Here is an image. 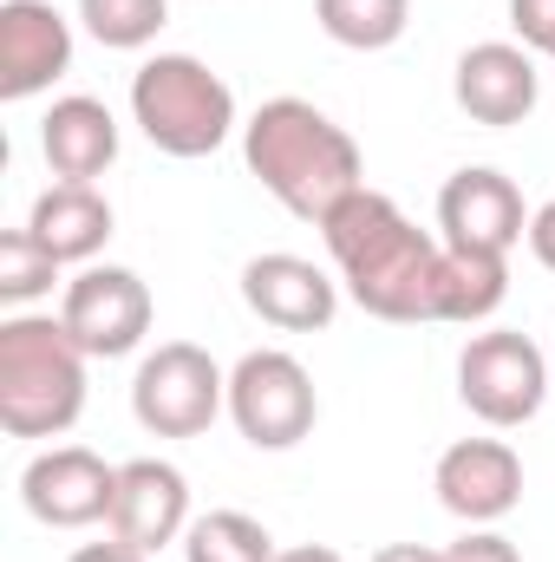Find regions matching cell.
Listing matches in <instances>:
<instances>
[{
    "label": "cell",
    "mask_w": 555,
    "mask_h": 562,
    "mask_svg": "<svg viewBox=\"0 0 555 562\" xmlns=\"http://www.w3.org/2000/svg\"><path fill=\"white\" fill-rule=\"evenodd\" d=\"M314 20L347 53H386L412 26V0H314Z\"/></svg>",
    "instance_id": "cell-18"
},
{
    "label": "cell",
    "mask_w": 555,
    "mask_h": 562,
    "mask_svg": "<svg viewBox=\"0 0 555 562\" xmlns=\"http://www.w3.org/2000/svg\"><path fill=\"white\" fill-rule=\"evenodd\" d=\"M242 301H249V314H262L281 334H320L340 314V281L307 256L275 249V256H256L242 269Z\"/></svg>",
    "instance_id": "cell-15"
},
{
    "label": "cell",
    "mask_w": 555,
    "mask_h": 562,
    "mask_svg": "<svg viewBox=\"0 0 555 562\" xmlns=\"http://www.w3.org/2000/svg\"><path fill=\"white\" fill-rule=\"evenodd\" d=\"M451 249V243H444ZM510 301V256H484V249H451V276H444V321L451 327H477Z\"/></svg>",
    "instance_id": "cell-19"
},
{
    "label": "cell",
    "mask_w": 555,
    "mask_h": 562,
    "mask_svg": "<svg viewBox=\"0 0 555 562\" xmlns=\"http://www.w3.org/2000/svg\"><path fill=\"white\" fill-rule=\"evenodd\" d=\"M170 20V0H79V26L112 46V53H138L163 33Z\"/></svg>",
    "instance_id": "cell-22"
},
{
    "label": "cell",
    "mask_w": 555,
    "mask_h": 562,
    "mask_svg": "<svg viewBox=\"0 0 555 562\" xmlns=\"http://www.w3.org/2000/svg\"><path fill=\"white\" fill-rule=\"evenodd\" d=\"M275 537L249 510H203L183 530V562H275Z\"/></svg>",
    "instance_id": "cell-20"
},
{
    "label": "cell",
    "mask_w": 555,
    "mask_h": 562,
    "mask_svg": "<svg viewBox=\"0 0 555 562\" xmlns=\"http://www.w3.org/2000/svg\"><path fill=\"white\" fill-rule=\"evenodd\" d=\"M457 400L490 431H517L550 400V353L530 334H517V327L471 334L464 353H457Z\"/></svg>",
    "instance_id": "cell-6"
},
{
    "label": "cell",
    "mask_w": 555,
    "mask_h": 562,
    "mask_svg": "<svg viewBox=\"0 0 555 562\" xmlns=\"http://www.w3.org/2000/svg\"><path fill=\"white\" fill-rule=\"evenodd\" d=\"M275 562H347L340 550H327V543H294V550H281Z\"/></svg>",
    "instance_id": "cell-27"
},
{
    "label": "cell",
    "mask_w": 555,
    "mask_h": 562,
    "mask_svg": "<svg viewBox=\"0 0 555 562\" xmlns=\"http://www.w3.org/2000/svg\"><path fill=\"white\" fill-rule=\"evenodd\" d=\"M438 236L451 249H484V256H510L530 236V210L523 190L490 170V164H464L457 177H444L438 190Z\"/></svg>",
    "instance_id": "cell-12"
},
{
    "label": "cell",
    "mask_w": 555,
    "mask_h": 562,
    "mask_svg": "<svg viewBox=\"0 0 555 562\" xmlns=\"http://www.w3.org/2000/svg\"><path fill=\"white\" fill-rule=\"evenodd\" d=\"M86 413V347L59 314L0 321V431L7 438H66Z\"/></svg>",
    "instance_id": "cell-3"
},
{
    "label": "cell",
    "mask_w": 555,
    "mask_h": 562,
    "mask_svg": "<svg viewBox=\"0 0 555 562\" xmlns=\"http://www.w3.org/2000/svg\"><path fill=\"white\" fill-rule=\"evenodd\" d=\"M451 99L471 125L484 132H510L536 112L543 99V72H536V53L517 46V40H477L457 53V72H451Z\"/></svg>",
    "instance_id": "cell-10"
},
{
    "label": "cell",
    "mask_w": 555,
    "mask_h": 562,
    "mask_svg": "<svg viewBox=\"0 0 555 562\" xmlns=\"http://www.w3.org/2000/svg\"><path fill=\"white\" fill-rule=\"evenodd\" d=\"M66 562H150V557H138L132 543H118V537H112V543H86V550H72Z\"/></svg>",
    "instance_id": "cell-26"
},
{
    "label": "cell",
    "mask_w": 555,
    "mask_h": 562,
    "mask_svg": "<svg viewBox=\"0 0 555 562\" xmlns=\"http://www.w3.org/2000/svg\"><path fill=\"white\" fill-rule=\"evenodd\" d=\"M72 72V20L53 0H0V99L20 105Z\"/></svg>",
    "instance_id": "cell-14"
},
{
    "label": "cell",
    "mask_w": 555,
    "mask_h": 562,
    "mask_svg": "<svg viewBox=\"0 0 555 562\" xmlns=\"http://www.w3.org/2000/svg\"><path fill=\"white\" fill-rule=\"evenodd\" d=\"M190 524H196L190 517V477L177 464H163V458L118 464V497H112V517H105V530L118 543H132L138 557H157V550L183 543Z\"/></svg>",
    "instance_id": "cell-13"
},
{
    "label": "cell",
    "mask_w": 555,
    "mask_h": 562,
    "mask_svg": "<svg viewBox=\"0 0 555 562\" xmlns=\"http://www.w3.org/2000/svg\"><path fill=\"white\" fill-rule=\"evenodd\" d=\"M530 256L555 276V196L543 203V210H530Z\"/></svg>",
    "instance_id": "cell-25"
},
{
    "label": "cell",
    "mask_w": 555,
    "mask_h": 562,
    "mask_svg": "<svg viewBox=\"0 0 555 562\" xmlns=\"http://www.w3.org/2000/svg\"><path fill=\"white\" fill-rule=\"evenodd\" d=\"M510 33L530 53H555V0H510Z\"/></svg>",
    "instance_id": "cell-23"
},
{
    "label": "cell",
    "mask_w": 555,
    "mask_h": 562,
    "mask_svg": "<svg viewBox=\"0 0 555 562\" xmlns=\"http://www.w3.org/2000/svg\"><path fill=\"white\" fill-rule=\"evenodd\" d=\"M431 491H438V504H444L464 530L503 524V517L523 504V458H517V445H503V438H457V445L438 451Z\"/></svg>",
    "instance_id": "cell-11"
},
{
    "label": "cell",
    "mask_w": 555,
    "mask_h": 562,
    "mask_svg": "<svg viewBox=\"0 0 555 562\" xmlns=\"http://www.w3.org/2000/svg\"><path fill=\"white\" fill-rule=\"evenodd\" d=\"M229 413V373L196 340H163L138 360L132 380V419L150 438H203Z\"/></svg>",
    "instance_id": "cell-5"
},
{
    "label": "cell",
    "mask_w": 555,
    "mask_h": 562,
    "mask_svg": "<svg viewBox=\"0 0 555 562\" xmlns=\"http://www.w3.org/2000/svg\"><path fill=\"white\" fill-rule=\"evenodd\" d=\"M550 59H555V53H550Z\"/></svg>",
    "instance_id": "cell-28"
},
{
    "label": "cell",
    "mask_w": 555,
    "mask_h": 562,
    "mask_svg": "<svg viewBox=\"0 0 555 562\" xmlns=\"http://www.w3.org/2000/svg\"><path fill=\"white\" fill-rule=\"evenodd\" d=\"M229 419L256 451H294L314 419H320V393L314 373L287 353V347H256L229 367Z\"/></svg>",
    "instance_id": "cell-7"
},
{
    "label": "cell",
    "mask_w": 555,
    "mask_h": 562,
    "mask_svg": "<svg viewBox=\"0 0 555 562\" xmlns=\"http://www.w3.org/2000/svg\"><path fill=\"white\" fill-rule=\"evenodd\" d=\"M59 269H66V262H59L33 229H7V236H0V301H7L13 314H26L39 294H53Z\"/></svg>",
    "instance_id": "cell-21"
},
{
    "label": "cell",
    "mask_w": 555,
    "mask_h": 562,
    "mask_svg": "<svg viewBox=\"0 0 555 562\" xmlns=\"http://www.w3.org/2000/svg\"><path fill=\"white\" fill-rule=\"evenodd\" d=\"M444 562H523V550H517L497 524H484V530H464V537L444 550Z\"/></svg>",
    "instance_id": "cell-24"
},
{
    "label": "cell",
    "mask_w": 555,
    "mask_h": 562,
    "mask_svg": "<svg viewBox=\"0 0 555 562\" xmlns=\"http://www.w3.org/2000/svg\"><path fill=\"white\" fill-rule=\"evenodd\" d=\"M320 243H327L340 288L353 294V307H366L373 321H393V327L444 321L451 249H444V236H424L393 196L353 190L320 223Z\"/></svg>",
    "instance_id": "cell-1"
},
{
    "label": "cell",
    "mask_w": 555,
    "mask_h": 562,
    "mask_svg": "<svg viewBox=\"0 0 555 562\" xmlns=\"http://www.w3.org/2000/svg\"><path fill=\"white\" fill-rule=\"evenodd\" d=\"M242 164L287 216L327 223L353 190H366V157L347 125H333L314 99H269L242 125Z\"/></svg>",
    "instance_id": "cell-2"
},
{
    "label": "cell",
    "mask_w": 555,
    "mask_h": 562,
    "mask_svg": "<svg viewBox=\"0 0 555 562\" xmlns=\"http://www.w3.org/2000/svg\"><path fill=\"white\" fill-rule=\"evenodd\" d=\"M150 288L138 269H118V262H86L79 276L66 281V301H59V321L72 327V340L86 347V360H125L138 353L144 334H150Z\"/></svg>",
    "instance_id": "cell-8"
},
{
    "label": "cell",
    "mask_w": 555,
    "mask_h": 562,
    "mask_svg": "<svg viewBox=\"0 0 555 562\" xmlns=\"http://www.w3.org/2000/svg\"><path fill=\"white\" fill-rule=\"evenodd\" d=\"M118 497V464H105L92 445H46L20 471V504L46 530H86L105 524Z\"/></svg>",
    "instance_id": "cell-9"
},
{
    "label": "cell",
    "mask_w": 555,
    "mask_h": 562,
    "mask_svg": "<svg viewBox=\"0 0 555 562\" xmlns=\"http://www.w3.org/2000/svg\"><path fill=\"white\" fill-rule=\"evenodd\" d=\"M132 125L163 157H209L236 132V92L196 53H157L132 72Z\"/></svg>",
    "instance_id": "cell-4"
},
{
    "label": "cell",
    "mask_w": 555,
    "mask_h": 562,
    "mask_svg": "<svg viewBox=\"0 0 555 562\" xmlns=\"http://www.w3.org/2000/svg\"><path fill=\"white\" fill-rule=\"evenodd\" d=\"M39 157L59 183H99L118 164V119L105 99H53V112L39 119Z\"/></svg>",
    "instance_id": "cell-16"
},
{
    "label": "cell",
    "mask_w": 555,
    "mask_h": 562,
    "mask_svg": "<svg viewBox=\"0 0 555 562\" xmlns=\"http://www.w3.org/2000/svg\"><path fill=\"white\" fill-rule=\"evenodd\" d=\"M112 203L92 190V183H53V190H39V203H33V216H26V229L59 256V262H92L105 243H112Z\"/></svg>",
    "instance_id": "cell-17"
}]
</instances>
